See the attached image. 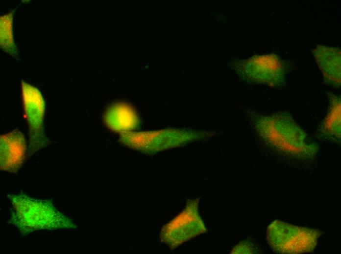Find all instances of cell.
I'll list each match as a JSON object with an SVG mask.
<instances>
[{"instance_id":"4fadbf2b","label":"cell","mask_w":341,"mask_h":254,"mask_svg":"<svg viewBox=\"0 0 341 254\" xmlns=\"http://www.w3.org/2000/svg\"><path fill=\"white\" fill-rule=\"evenodd\" d=\"M251 249L252 247H250L249 245L247 246L245 244H241L234 248L232 253H250V252H252L251 250Z\"/></svg>"},{"instance_id":"52a82bcc","label":"cell","mask_w":341,"mask_h":254,"mask_svg":"<svg viewBox=\"0 0 341 254\" xmlns=\"http://www.w3.org/2000/svg\"><path fill=\"white\" fill-rule=\"evenodd\" d=\"M284 62L275 54L255 56L237 64L240 75L248 82L270 86L282 85L286 72Z\"/></svg>"},{"instance_id":"30bf717a","label":"cell","mask_w":341,"mask_h":254,"mask_svg":"<svg viewBox=\"0 0 341 254\" xmlns=\"http://www.w3.org/2000/svg\"><path fill=\"white\" fill-rule=\"evenodd\" d=\"M103 120L110 129L121 133L130 131L138 123L134 110L129 105L122 103L110 105L104 113Z\"/></svg>"},{"instance_id":"3957f363","label":"cell","mask_w":341,"mask_h":254,"mask_svg":"<svg viewBox=\"0 0 341 254\" xmlns=\"http://www.w3.org/2000/svg\"><path fill=\"white\" fill-rule=\"evenodd\" d=\"M215 132L190 128H167L147 132L121 133L123 143L148 152H157L187 144L207 140Z\"/></svg>"},{"instance_id":"8992f818","label":"cell","mask_w":341,"mask_h":254,"mask_svg":"<svg viewBox=\"0 0 341 254\" xmlns=\"http://www.w3.org/2000/svg\"><path fill=\"white\" fill-rule=\"evenodd\" d=\"M206 231L199 212L198 201L195 199L188 202L182 212L164 227L161 237L166 244L174 248Z\"/></svg>"},{"instance_id":"7c38bea8","label":"cell","mask_w":341,"mask_h":254,"mask_svg":"<svg viewBox=\"0 0 341 254\" xmlns=\"http://www.w3.org/2000/svg\"><path fill=\"white\" fill-rule=\"evenodd\" d=\"M13 12L10 11L0 18V44L1 48L12 56L17 54L13 32Z\"/></svg>"},{"instance_id":"5b68a950","label":"cell","mask_w":341,"mask_h":254,"mask_svg":"<svg viewBox=\"0 0 341 254\" xmlns=\"http://www.w3.org/2000/svg\"><path fill=\"white\" fill-rule=\"evenodd\" d=\"M22 98L29 128L30 156L47 146L49 141L44 128L45 103L40 91L35 86L22 81Z\"/></svg>"},{"instance_id":"6da1fadb","label":"cell","mask_w":341,"mask_h":254,"mask_svg":"<svg viewBox=\"0 0 341 254\" xmlns=\"http://www.w3.org/2000/svg\"><path fill=\"white\" fill-rule=\"evenodd\" d=\"M11 206L9 222L23 235L40 230L74 229L73 220L49 200L37 199L25 194H9Z\"/></svg>"},{"instance_id":"277c9868","label":"cell","mask_w":341,"mask_h":254,"mask_svg":"<svg viewBox=\"0 0 341 254\" xmlns=\"http://www.w3.org/2000/svg\"><path fill=\"white\" fill-rule=\"evenodd\" d=\"M319 233L307 228L275 221L268 227L267 238L272 249L281 254H299L312 251Z\"/></svg>"},{"instance_id":"8fae6325","label":"cell","mask_w":341,"mask_h":254,"mask_svg":"<svg viewBox=\"0 0 341 254\" xmlns=\"http://www.w3.org/2000/svg\"><path fill=\"white\" fill-rule=\"evenodd\" d=\"M330 109L320 128L325 137L334 140L340 139L341 102L339 97L331 95Z\"/></svg>"},{"instance_id":"7a4b0ae2","label":"cell","mask_w":341,"mask_h":254,"mask_svg":"<svg viewBox=\"0 0 341 254\" xmlns=\"http://www.w3.org/2000/svg\"><path fill=\"white\" fill-rule=\"evenodd\" d=\"M252 120L259 137L281 151L302 155L313 150L307 135L286 115H257Z\"/></svg>"},{"instance_id":"ba28073f","label":"cell","mask_w":341,"mask_h":254,"mask_svg":"<svg viewBox=\"0 0 341 254\" xmlns=\"http://www.w3.org/2000/svg\"><path fill=\"white\" fill-rule=\"evenodd\" d=\"M27 151L24 135L16 129L0 136V169L16 173L22 167Z\"/></svg>"},{"instance_id":"9c48e42d","label":"cell","mask_w":341,"mask_h":254,"mask_svg":"<svg viewBox=\"0 0 341 254\" xmlns=\"http://www.w3.org/2000/svg\"><path fill=\"white\" fill-rule=\"evenodd\" d=\"M316 62L325 80L339 86L341 84V51L339 48L318 45L313 50Z\"/></svg>"}]
</instances>
